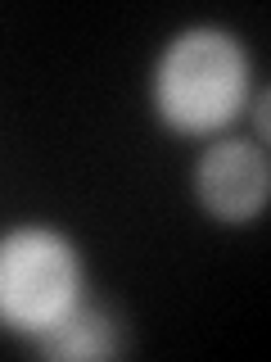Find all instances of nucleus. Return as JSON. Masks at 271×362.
I'll return each mask as SVG.
<instances>
[{
	"label": "nucleus",
	"mask_w": 271,
	"mask_h": 362,
	"mask_svg": "<svg viewBox=\"0 0 271 362\" xmlns=\"http://www.w3.org/2000/svg\"><path fill=\"white\" fill-rule=\"evenodd\" d=\"M82 308V258L54 226H14L0 235V326L28 339Z\"/></svg>",
	"instance_id": "obj_2"
},
{
	"label": "nucleus",
	"mask_w": 271,
	"mask_h": 362,
	"mask_svg": "<svg viewBox=\"0 0 271 362\" xmlns=\"http://www.w3.org/2000/svg\"><path fill=\"white\" fill-rule=\"evenodd\" d=\"M195 195L217 222H253L271 199L263 141H217L195 163Z\"/></svg>",
	"instance_id": "obj_3"
},
{
	"label": "nucleus",
	"mask_w": 271,
	"mask_h": 362,
	"mask_svg": "<svg viewBox=\"0 0 271 362\" xmlns=\"http://www.w3.org/2000/svg\"><path fill=\"white\" fill-rule=\"evenodd\" d=\"M154 113L181 136L226 127L248 100V54L222 28H186L154 64Z\"/></svg>",
	"instance_id": "obj_1"
},
{
	"label": "nucleus",
	"mask_w": 271,
	"mask_h": 362,
	"mask_svg": "<svg viewBox=\"0 0 271 362\" xmlns=\"http://www.w3.org/2000/svg\"><path fill=\"white\" fill-rule=\"evenodd\" d=\"M253 118H258V141L267 145V86L258 90V100H253Z\"/></svg>",
	"instance_id": "obj_5"
},
{
	"label": "nucleus",
	"mask_w": 271,
	"mask_h": 362,
	"mask_svg": "<svg viewBox=\"0 0 271 362\" xmlns=\"http://www.w3.org/2000/svg\"><path fill=\"white\" fill-rule=\"evenodd\" d=\"M45 358H104L113 354V326L90 308H73L54 331L32 339Z\"/></svg>",
	"instance_id": "obj_4"
}]
</instances>
